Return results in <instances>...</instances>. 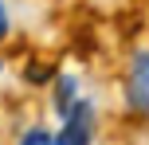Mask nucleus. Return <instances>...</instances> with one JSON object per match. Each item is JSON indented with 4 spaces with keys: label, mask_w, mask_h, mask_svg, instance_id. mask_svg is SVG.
<instances>
[{
    "label": "nucleus",
    "mask_w": 149,
    "mask_h": 145,
    "mask_svg": "<svg viewBox=\"0 0 149 145\" xmlns=\"http://www.w3.org/2000/svg\"><path fill=\"white\" fill-rule=\"evenodd\" d=\"M94 137V110H90V102H79L74 98L67 106V114H63V133L59 141L63 145H90Z\"/></svg>",
    "instance_id": "nucleus-1"
},
{
    "label": "nucleus",
    "mask_w": 149,
    "mask_h": 145,
    "mask_svg": "<svg viewBox=\"0 0 149 145\" xmlns=\"http://www.w3.org/2000/svg\"><path fill=\"white\" fill-rule=\"evenodd\" d=\"M0 71H4V63H0Z\"/></svg>",
    "instance_id": "nucleus-6"
},
{
    "label": "nucleus",
    "mask_w": 149,
    "mask_h": 145,
    "mask_svg": "<svg viewBox=\"0 0 149 145\" xmlns=\"http://www.w3.org/2000/svg\"><path fill=\"white\" fill-rule=\"evenodd\" d=\"M8 35V12H4V0H0V39Z\"/></svg>",
    "instance_id": "nucleus-5"
},
{
    "label": "nucleus",
    "mask_w": 149,
    "mask_h": 145,
    "mask_svg": "<svg viewBox=\"0 0 149 145\" xmlns=\"http://www.w3.org/2000/svg\"><path fill=\"white\" fill-rule=\"evenodd\" d=\"M71 102H74V78H71V75H63L59 90H55V110H59V114H67Z\"/></svg>",
    "instance_id": "nucleus-3"
},
{
    "label": "nucleus",
    "mask_w": 149,
    "mask_h": 145,
    "mask_svg": "<svg viewBox=\"0 0 149 145\" xmlns=\"http://www.w3.org/2000/svg\"><path fill=\"white\" fill-rule=\"evenodd\" d=\"M126 94H130V106H134L137 114H149V51L134 55V63H130Z\"/></svg>",
    "instance_id": "nucleus-2"
},
{
    "label": "nucleus",
    "mask_w": 149,
    "mask_h": 145,
    "mask_svg": "<svg viewBox=\"0 0 149 145\" xmlns=\"http://www.w3.org/2000/svg\"><path fill=\"white\" fill-rule=\"evenodd\" d=\"M20 145H63V141H55L47 130H31V133H24V137H20Z\"/></svg>",
    "instance_id": "nucleus-4"
}]
</instances>
